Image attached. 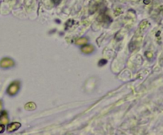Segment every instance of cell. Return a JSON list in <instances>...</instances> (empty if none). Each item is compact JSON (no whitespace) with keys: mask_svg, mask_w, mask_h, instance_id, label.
Segmentation results:
<instances>
[{"mask_svg":"<svg viewBox=\"0 0 163 135\" xmlns=\"http://www.w3.org/2000/svg\"><path fill=\"white\" fill-rule=\"evenodd\" d=\"M2 107H3V104H2V102L0 101V110H2Z\"/></svg>","mask_w":163,"mask_h":135,"instance_id":"obj_9","label":"cell"},{"mask_svg":"<svg viewBox=\"0 0 163 135\" xmlns=\"http://www.w3.org/2000/svg\"><path fill=\"white\" fill-rule=\"evenodd\" d=\"M0 122L2 124H7L8 123V117H7V114L6 111H3L0 116Z\"/></svg>","mask_w":163,"mask_h":135,"instance_id":"obj_4","label":"cell"},{"mask_svg":"<svg viewBox=\"0 0 163 135\" xmlns=\"http://www.w3.org/2000/svg\"><path fill=\"white\" fill-rule=\"evenodd\" d=\"M53 1H54V3H55L56 4H57V0H53ZM59 1H60V2H61V0H59Z\"/></svg>","mask_w":163,"mask_h":135,"instance_id":"obj_10","label":"cell"},{"mask_svg":"<svg viewBox=\"0 0 163 135\" xmlns=\"http://www.w3.org/2000/svg\"><path fill=\"white\" fill-rule=\"evenodd\" d=\"M18 89H19V83L16 81V82H14V83H12L10 85V87L7 89V93L9 95H15L17 93V91H18Z\"/></svg>","mask_w":163,"mask_h":135,"instance_id":"obj_1","label":"cell"},{"mask_svg":"<svg viewBox=\"0 0 163 135\" xmlns=\"http://www.w3.org/2000/svg\"><path fill=\"white\" fill-rule=\"evenodd\" d=\"M4 130H5L4 124H0V134H1V133H3Z\"/></svg>","mask_w":163,"mask_h":135,"instance_id":"obj_8","label":"cell"},{"mask_svg":"<svg viewBox=\"0 0 163 135\" xmlns=\"http://www.w3.org/2000/svg\"><path fill=\"white\" fill-rule=\"evenodd\" d=\"M87 42H88V39L85 38V37H82V38L78 39L76 43L77 45H84L87 43Z\"/></svg>","mask_w":163,"mask_h":135,"instance_id":"obj_6","label":"cell"},{"mask_svg":"<svg viewBox=\"0 0 163 135\" xmlns=\"http://www.w3.org/2000/svg\"><path fill=\"white\" fill-rule=\"evenodd\" d=\"M81 51L84 53H91L94 51V47L92 45H86V46H84L81 49Z\"/></svg>","mask_w":163,"mask_h":135,"instance_id":"obj_5","label":"cell"},{"mask_svg":"<svg viewBox=\"0 0 163 135\" xmlns=\"http://www.w3.org/2000/svg\"><path fill=\"white\" fill-rule=\"evenodd\" d=\"M20 127H21V124H20L19 122H12L10 125H8L7 131H9V132H14V131L18 130Z\"/></svg>","mask_w":163,"mask_h":135,"instance_id":"obj_3","label":"cell"},{"mask_svg":"<svg viewBox=\"0 0 163 135\" xmlns=\"http://www.w3.org/2000/svg\"><path fill=\"white\" fill-rule=\"evenodd\" d=\"M14 65V61L10 58H4L0 62V66L3 68H9Z\"/></svg>","mask_w":163,"mask_h":135,"instance_id":"obj_2","label":"cell"},{"mask_svg":"<svg viewBox=\"0 0 163 135\" xmlns=\"http://www.w3.org/2000/svg\"><path fill=\"white\" fill-rule=\"evenodd\" d=\"M34 102H28V103H26V106H25V109L26 110H34L35 108L36 107H32L31 106L33 104Z\"/></svg>","mask_w":163,"mask_h":135,"instance_id":"obj_7","label":"cell"}]
</instances>
